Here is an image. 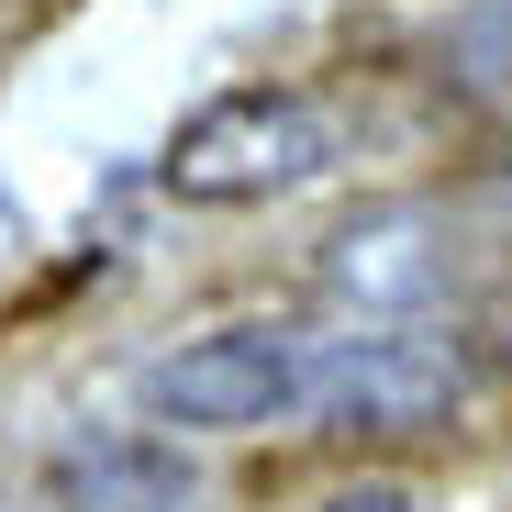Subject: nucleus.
I'll return each instance as SVG.
<instances>
[{
  "mask_svg": "<svg viewBox=\"0 0 512 512\" xmlns=\"http://www.w3.org/2000/svg\"><path fill=\"white\" fill-rule=\"evenodd\" d=\"M156 435H301L312 423V323L290 312H234L179 334L167 357H145L134 379Z\"/></svg>",
  "mask_w": 512,
  "mask_h": 512,
  "instance_id": "f257e3e1",
  "label": "nucleus"
},
{
  "mask_svg": "<svg viewBox=\"0 0 512 512\" xmlns=\"http://www.w3.org/2000/svg\"><path fill=\"white\" fill-rule=\"evenodd\" d=\"M334 167V112L290 78H245L179 112V134L156 145V190L190 212H245V201H290Z\"/></svg>",
  "mask_w": 512,
  "mask_h": 512,
  "instance_id": "f03ea898",
  "label": "nucleus"
},
{
  "mask_svg": "<svg viewBox=\"0 0 512 512\" xmlns=\"http://www.w3.org/2000/svg\"><path fill=\"white\" fill-rule=\"evenodd\" d=\"M457 412H468L457 323H379V312L312 323V423L301 435H435Z\"/></svg>",
  "mask_w": 512,
  "mask_h": 512,
  "instance_id": "7ed1b4c3",
  "label": "nucleus"
},
{
  "mask_svg": "<svg viewBox=\"0 0 512 512\" xmlns=\"http://www.w3.org/2000/svg\"><path fill=\"white\" fill-rule=\"evenodd\" d=\"M312 290L334 312H379V323H446L468 290V234L435 201H368L323 234Z\"/></svg>",
  "mask_w": 512,
  "mask_h": 512,
  "instance_id": "20e7f679",
  "label": "nucleus"
},
{
  "mask_svg": "<svg viewBox=\"0 0 512 512\" xmlns=\"http://www.w3.org/2000/svg\"><path fill=\"white\" fill-rule=\"evenodd\" d=\"M45 512H212V490H201L179 435H156V423H90V435L56 446Z\"/></svg>",
  "mask_w": 512,
  "mask_h": 512,
  "instance_id": "39448f33",
  "label": "nucleus"
},
{
  "mask_svg": "<svg viewBox=\"0 0 512 512\" xmlns=\"http://www.w3.org/2000/svg\"><path fill=\"white\" fill-rule=\"evenodd\" d=\"M435 78H457V90H512V0H479V12H457L435 34Z\"/></svg>",
  "mask_w": 512,
  "mask_h": 512,
  "instance_id": "423d86ee",
  "label": "nucleus"
},
{
  "mask_svg": "<svg viewBox=\"0 0 512 512\" xmlns=\"http://www.w3.org/2000/svg\"><path fill=\"white\" fill-rule=\"evenodd\" d=\"M301 512H412V490H401V479H346V490H323V501H301Z\"/></svg>",
  "mask_w": 512,
  "mask_h": 512,
  "instance_id": "0eeeda50",
  "label": "nucleus"
}]
</instances>
